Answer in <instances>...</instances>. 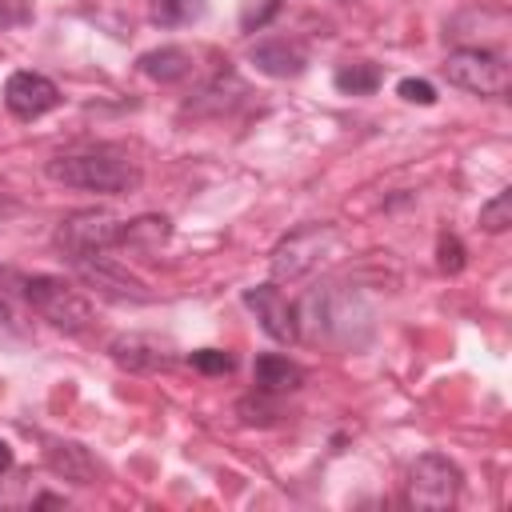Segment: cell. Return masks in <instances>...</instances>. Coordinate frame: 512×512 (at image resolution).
Wrapping results in <instances>:
<instances>
[{
    "label": "cell",
    "mask_w": 512,
    "mask_h": 512,
    "mask_svg": "<svg viewBox=\"0 0 512 512\" xmlns=\"http://www.w3.org/2000/svg\"><path fill=\"white\" fill-rule=\"evenodd\" d=\"M168 236H172V224H168V216H136V220H124L120 244H128V248H140V252H152V248H160Z\"/></svg>",
    "instance_id": "cell-15"
},
{
    "label": "cell",
    "mask_w": 512,
    "mask_h": 512,
    "mask_svg": "<svg viewBox=\"0 0 512 512\" xmlns=\"http://www.w3.org/2000/svg\"><path fill=\"white\" fill-rule=\"evenodd\" d=\"M332 244H336V228L332 224H304V228L288 232L272 248V280H300V276H308L328 256Z\"/></svg>",
    "instance_id": "cell-6"
},
{
    "label": "cell",
    "mask_w": 512,
    "mask_h": 512,
    "mask_svg": "<svg viewBox=\"0 0 512 512\" xmlns=\"http://www.w3.org/2000/svg\"><path fill=\"white\" fill-rule=\"evenodd\" d=\"M512 224V192H496L488 204H480V228L484 232H504Z\"/></svg>",
    "instance_id": "cell-19"
},
{
    "label": "cell",
    "mask_w": 512,
    "mask_h": 512,
    "mask_svg": "<svg viewBox=\"0 0 512 512\" xmlns=\"http://www.w3.org/2000/svg\"><path fill=\"white\" fill-rule=\"evenodd\" d=\"M44 172H48V180H56L64 188H84V192H136L140 188V168L116 148L52 156Z\"/></svg>",
    "instance_id": "cell-1"
},
{
    "label": "cell",
    "mask_w": 512,
    "mask_h": 512,
    "mask_svg": "<svg viewBox=\"0 0 512 512\" xmlns=\"http://www.w3.org/2000/svg\"><path fill=\"white\" fill-rule=\"evenodd\" d=\"M44 460H48V468H52L56 476H64V480H72V484H92V480H96V460H92L88 448L76 444V440H52L48 452H44Z\"/></svg>",
    "instance_id": "cell-11"
},
{
    "label": "cell",
    "mask_w": 512,
    "mask_h": 512,
    "mask_svg": "<svg viewBox=\"0 0 512 512\" xmlns=\"http://www.w3.org/2000/svg\"><path fill=\"white\" fill-rule=\"evenodd\" d=\"M396 92H400L408 104H436V88H432L428 80H416V76L400 80V84H396Z\"/></svg>",
    "instance_id": "cell-23"
},
{
    "label": "cell",
    "mask_w": 512,
    "mask_h": 512,
    "mask_svg": "<svg viewBox=\"0 0 512 512\" xmlns=\"http://www.w3.org/2000/svg\"><path fill=\"white\" fill-rule=\"evenodd\" d=\"M112 360L120 364V368H132V372H156V368H164L172 356L164 352V344L160 340H152V336H116L112 340Z\"/></svg>",
    "instance_id": "cell-10"
},
{
    "label": "cell",
    "mask_w": 512,
    "mask_h": 512,
    "mask_svg": "<svg viewBox=\"0 0 512 512\" xmlns=\"http://www.w3.org/2000/svg\"><path fill=\"white\" fill-rule=\"evenodd\" d=\"M120 232H124V220H116L112 212L104 208H80L72 216L60 220L56 228V244L68 260L76 256H92V252H108L120 244Z\"/></svg>",
    "instance_id": "cell-4"
},
{
    "label": "cell",
    "mask_w": 512,
    "mask_h": 512,
    "mask_svg": "<svg viewBox=\"0 0 512 512\" xmlns=\"http://www.w3.org/2000/svg\"><path fill=\"white\" fill-rule=\"evenodd\" d=\"M436 264H440V272H448V276H456V272L464 268V244H460V236L444 232V236L436 240Z\"/></svg>",
    "instance_id": "cell-20"
},
{
    "label": "cell",
    "mask_w": 512,
    "mask_h": 512,
    "mask_svg": "<svg viewBox=\"0 0 512 512\" xmlns=\"http://www.w3.org/2000/svg\"><path fill=\"white\" fill-rule=\"evenodd\" d=\"M140 72L144 76H152V80H160V84H172V80H184L188 72H192V56L184 52V48H152V52H144L140 60Z\"/></svg>",
    "instance_id": "cell-14"
},
{
    "label": "cell",
    "mask_w": 512,
    "mask_h": 512,
    "mask_svg": "<svg viewBox=\"0 0 512 512\" xmlns=\"http://www.w3.org/2000/svg\"><path fill=\"white\" fill-rule=\"evenodd\" d=\"M192 368H200L208 376H220V372H232V356L220 352V348H200V352H192Z\"/></svg>",
    "instance_id": "cell-22"
},
{
    "label": "cell",
    "mask_w": 512,
    "mask_h": 512,
    "mask_svg": "<svg viewBox=\"0 0 512 512\" xmlns=\"http://www.w3.org/2000/svg\"><path fill=\"white\" fill-rule=\"evenodd\" d=\"M204 0H148V16L152 24L160 28H180V24H192L204 16Z\"/></svg>",
    "instance_id": "cell-17"
},
{
    "label": "cell",
    "mask_w": 512,
    "mask_h": 512,
    "mask_svg": "<svg viewBox=\"0 0 512 512\" xmlns=\"http://www.w3.org/2000/svg\"><path fill=\"white\" fill-rule=\"evenodd\" d=\"M72 268H76V276L88 284V288H96L100 296H112V300H132V304H144V300H152V292L144 288V280H136L124 264H116L112 256H104V252H92V256H76L72 260Z\"/></svg>",
    "instance_id": "cell-7"
},
{
    "label": "cell",
    "mask_w": 512,
    "mask_h": 512,
    "mask_svg": "<svg viewBox=\"0 0 512 512\" xmlns=\"http://www.w3.org/2000/svg\"><path fill=\"white\" fill-rule=\"evenodd\" d=\"M236 412L244 424H276L280 420V404L272 400V392H260V388H256V396H244L236 404Z\"/></svg>",
    "instance_id": "cell-18"
},
{
    "label": "cell",
    "mask_w": 512,
    "mask_h": 512,
    "mask_svg": "<svg viewBox=\"0 0 512 512\" xmlns=\"http://www.w3.org/2000/svg\"><path fill=\"white\" fill-rule=\"evenodd\" d=\"M20 340H28V328H24L20 312L0 296V344H20Z\"/></svg>",
    "instance_id": "cell-21"
},
{
    "label": "cell",
    "mask_w": 512,
    "mask_h": 512,
    "mask_svg": "<svg viewBox=\"0 0 512 512\" xmlns=\"http://www.w3.org/2000/svg\"><path fill=\"white\" fill-rule=\"evenodd\" d=\"M244 304L256 312L260 328H264L272 340H280V344H292V340L300 336V324H296V308L288 304V296H284L276 284H256V288H248V292H244Z\"/></svg>",
    "instance_id": "cell-9"
},
{
    "label": "cell",
    "mask_w": 512,
    "mask_h": 512,
    "mask_svg": "<svg viewBox=\"0 0 512 512\" xmlns=\"http://www.w3.org/2000/svg\"><path fill=\"white\" fill-rule=\"evenodd\" d=\"M4 104L16 120H36L60 104V88L40 72H12L4 84Z\"/></svg>",
    "instance_id": "cell-8"
},
{
    "label": "cell",
    "mask_w": 512,
    "mask_h": 512,
    "mask_svg": "<svg viewBox=\"0 0 512 512\" xmlns=\"http://www.w3.org/2000/svg\"><path fill=\"white\" fill-rule=\"evenodd\" d=\"M332 84H336L344 96H372V92L380 88V68L368 64V60H360V64H340L336 76H332Z\"/></svg>",
    "instance_id": "cell-16"
},
{
    "label": "cell",
    "mask_w": 512,
    "mask_h": 512,
    "mask_svg": "<svg viewBox=\"0 0 512 512\" xmlns=\"http://www.w3.org/2000/svg\"><path fill=\"white\" fill-rule=\"evenodd\" d=\"M252 64L264 76H280L284 80V76L304 72V52L296 44H288V40H264V44L252 48Z\"/></svg>",
    "instance_id": "cell-13"
},
{
    "label": "cell",
    "mask_w": 512,
    "mask_h": 512,
    "mask_svg": "<svg viewBox=\"0 0 512 512\" xmlns=\"http://www.w3.org/2000/svg\"><path fill=\"white\" fill-rule=\"evenodd\" d=\"M444 80L472 92V96H504L508 92V64L488 48H456L444 56Z\"/></svg>",
    "instance_id": "cell-3"
},
{
    "label": "cell",
    "mask_w": 512,
    "mask_h": 512,
    "mask_svg": "<svg viewBox=\"0 0 512 512\" xmlns=\"http://www.w3.org/2000/svg\"><path fill=\"white\" fill-rule=\"evenodd\" d=\"M252 380H256L260 392L280 396V392H296V388L304 384V368L292 364L288 356L268 352V356H256V364H252Z\"/></svg>",
    "instance_id": "cell-12"
},
{
    "label": "cell",
    "mask_w": 512,
    "mask_h": 512,
    "mask_svg": "<svg viewBox=\"0 0 512 512\" xmlns=\"http://www.w3.org/2000/svg\"><path fill=\"white\" fill-rule=\"evenodd\" d=\"M24 300L32 304V312H40L48 324H56L64 332H84L92 324V300L60 276H28Z\"/></svg>",
    "instance_id": "cell-2"
},
{
    "label": "cell",
    "mask_w": 512,
    "mask_h": 512,
    "mask_svg": "<svg viewBox=\"0 0 512 512\" xmlns=\"http://www.w3.org/2000/svg\"><path fill=\"white\" fill-rule=\"evenodd\" d=\"M12 468V448H8V440H0V472H8Z\"/></svg>",
    "instance_id": "cell-24"
},
{
    "label": "cell",
    "mask_w": 512,
    "mask_h": 512,
    "mask_svg": "<svg viewBox=\"0 0 512 512\" xmlns=\"http://www.w3.org/2000/svg\"><path fill=\"white\" fill-rule=\"evenodd\" d=\"M456 496H460V468L440 452L416 456L408 472V504L424 512H444L456 504Z\"/></svg>",
    "instance_id": "cell-5"
}]
</instances>
